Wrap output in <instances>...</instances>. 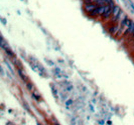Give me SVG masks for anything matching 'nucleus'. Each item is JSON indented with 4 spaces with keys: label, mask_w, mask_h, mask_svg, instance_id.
Listing matches in <instances>:
<instances>
[{
    "label": "nucleus",
    "mask_w": 134,
    "mask_h": 125,
    "mask_svg": "<svg viewBox=\"0 0 134 125\" xmlns=\"http://www.w3.org/2000/svg\"><path fill=\"white\" fill-rule=\"evenodd\" d=\"M66 104H67V106H70V105L72 104V101H71V100H69V101H67Z\"/></svg>",
    "instance_id": "9"
},
{
    "label": "nucleus",
    "mask_w": 134,
    "mask_h": 125,
    "mask_svg": "<svg viewBox=\"0 0 134 125\" xmlns=\"http://www.w3.org/2000/svg\"><path fill=\"white\" fill-rule=\"evenodd\" d=\"M127 17H126V14L124 13L123 11H120V13H119V15H118V19L119 20H121V21H123V20H125Z\"/></svg>",
    "instance_id": "5"
},
{
    "label": "nucleus",
    "mask_w": 134,
    "mask_h": 125,
    "mask_svg": "<svg viewBox=\"0 0 134 125\" xmlns=\"http://www.w3.org/2000/svg\"><path fill=\"white\" fill-rule=\"evenodd\" d=\"M98 8V5H96L95 3H90V4H85V10L89 12V13H92L95 9Z\"/></svg>",
    "instance_id": "2"
},
{
    "label": "nucleus",
    "mask_w": 134,
    "mask_h": 125,
    "mask_svg": "<svg viewBox=\"0 0 134 125\" xmlns=\"http://www.w3.org/2000/svg\"><path fill=\"white\" fill-rule=\"evenodd\" d=\"M131 23H132V21L130 20V19H128V18H126L125 20H123V21L121 22V24H122V26H124V27H125V28H127V29H128V28H129V26L131 25Z\"/></svg>",
    "instance_id": "4"
},
{
    "label": "nucleus",
    "mask_w": 134,
    "mask_h": 125,
    "mask_svg": "<svg viewBox=\"0 0 134 125\" xmlns=\"http://www.w3.org/2000/svg\"><path fill=\"white\" fill-rule=\"evenodd\" d=\"M97 1H98V0H91V2H92V3H97Z\"/></svg>",
    "instance_id": "10"
},
{
    "label": "nucleus",
    "mask_w": 134,
    "mask_h": 125,
    "mask_svg": "<svg viewBox=\"0 0 134 125\" xmlns=\"http://www.w3.org/2000/svg\"><path fill=\"white\" fill-rule=\"evenodd\" d=\"M111 8H114V7H111L110 5H103V6H98V13L99 15H103L104 13H106L108 10H110Z\"/></svg>",
    "instance_id": "1"
},
{
    "label": "nucleus",
    "mask_w": 134,
    "mask_h": 125,
    "mask_svg": "<svg viewBox=\"0 0 134 125\" xmlns=\"http://www.w3.org/2000/svg\"><path fill=\"white\" fill-rule=\"evenodd\" d=\"M112 13H113V8H111L110 10H108L106 13H104V14H103V16H104L105 18H109V17H110V15H111Z\"/></svg>",
    "instance_id": "6"
},
{
    "label": "nucleus",
    "mask_w": 134,
    "mask_h": 125,
    "mask_svg": "<svg viewBox=\"0 0 134 125\" xmlns=\"http://www.w3.org/2000/svg\"><path fill=\"white\" fill-rule=\"evenodd\" d=\"M132 35H133V37H134V32H133V34H132Z\"/></svg>",
    "instance_id": "11"
},
{
    "label": "nucleus",
    "mask_w": 134,
    "mask_h": 125,
    "mask_svg": "<svg viewBox=\"0 0 134 125\" xmlns=\"http://www.w3.org/2000/svg\"><path fill=\"white\" fill-rule=\"evenodd\" d=\"M121 11V9L119 6H116L115 5L114 8H113V13H112V16H113V20H117L118 19V15H119V13H120Z\"/></svg>",
    "instance_id": "3"
},
{
    "label": "nucleus",
    "mask_w": 134,
    "mask_h": 125,
    "mask_svg": "<svg viewBox=\"0 0 134 125\" xmlns=\"http://www.w3.org/2000/svg\"><path fill=\"white\" fill-rule=\"evenodd\" d=\"M117 30H118V26H115V27H112L111 29H110V32H111V33H115Z\"/></svg>",
    "instance_id": "8"
},
{
    "label": "nucleus",
    "mask_w": 134,
    "mask_h": 125,
    "mask_svg": "<svg viewBox=\"0 0 134 125\" xmlns=\"http://www.w3.org/2000/svg\"><path fill=\"white\" fill-rule=\"evenodd\" d=\"M56 125H57V124H56Z\"/></svg>",
    "instance_id": "12"
},
{
    "label": "nucleus",
    "mask_w": 134,
    "mask_h": 125,
    "mask_svg": "<svg viewBox=\"0 0 134 125\" xmlns=\"http://www.w3.org/2000/svg\"><path fill=\"white\" fill-rule=\"evenodd\" d=\"M127 32H128V33H131V34H133V32H134V23H133V22L131 23V25L129 26V28L127 29Z\"/></svg>",
    "instance_id": "7"
}]
</instances>
